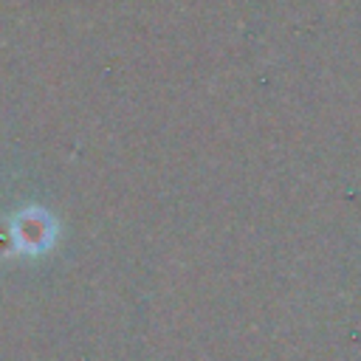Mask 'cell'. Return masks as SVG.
<instances>
[{"label": "cell", "instance_id": "cell-1", "mask_svg": "<svg viewBox=\"0 0 361 361\" xmlns=\"http://www.w3.org/2000/svg\"><path fill=\"white\" fill-rule=\"evenodd\" d=\"M51 237H54V223L42 212H37V209H28L14 223V240H17V248L20 251L37 254V251H42V248L51 245Z\"/></svg>", "mask_w": 361, "mask_h": 361}]
</instances>
